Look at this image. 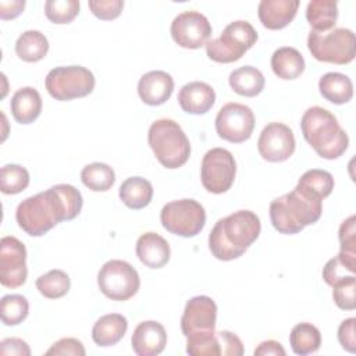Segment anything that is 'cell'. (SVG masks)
Segmentation results:
<instances>
[{"mask_svg": "<svg viewBox=\"0 0 356 356\" xmlns=\"http://www.w3.org/2000/svg\"><path fill=\"white\" fill-rule=\"evenodd\" d=\"M160 221L163 228L168 232L184 238H192L203 229L206 224V211L204 207L193 199L172 200L163 206Z\"/></svg>", "mask_w": 356, "mask_h": 356, "instance_id": "cell-9", "label": "cell"}, {"mask_svg": "<svg viewBox=\"0 0 356 356\" xmlns=\"http://www.w3.org/2000/svg\"><path fill=\"white\" fill-rule=\"evenodd\" d=\"M44 14L53 24H70L79 14L78 0H47Z\"/></svg>", "mask_w": 356, "mask_h": 356, "instance_id": "cell-37", "label": "cell"}, {"mask_svg": "<svg viewBox=\"0 0 356 356\" xmlns=\"http://www.w3.org/2000/svg\"><path fill=\"white\" fill-rule=\"evenodd\" d=\"M293 131L282 122H270L260 132L257 150L260 156L270 163L288 160L295 152Z\"/></svg>", "mask_w": 356, "mask_h": 356, "instance_id": "cell-16", "label": "cell"}, {"mask_svg": "<svg viewBox=\"0 0 356 356\" xmlns=\"http://www.w3.org/2000/svg\"><path fill=\"white\" fill-rule=\"evenodd\" d=\"M147 140L156 159L165 168L182 167L191 156L189 139L174 120H156L149 128Z\"/></svg>", "mask_w": 356, "mask_h": 356, "instance_id": "cell-5", "label": "cell"}, {"mask_svg": "<svg viewBox=\"0 0 356 356\" xmlns=\"http://www.w3.org/2000/svg\"><path fill=\"white\" fill-rule=\"evenodd\" d=\"M341 250L338 260L343 264L350 274L356 273V217H348L339 227L338 232Z\"/></svg>", "mask_w": 356, "mask_h": 356, "instance_id": "cell-31", "label": "cell"}, {"mask_svg": "<svg viewBox=\"0 0 356 356\" xmlns=\"http://www.w3.org/2000/svg\"><path fill=\"white\" fill-rule=\"evenodd\" d=\"M228 82L235 93L245 97H254L264 89L266 79L256 67L243 65L229 74Z\"/></svg>", "mask_w": 356, "mask_h": 356, "instance_id": "cell-25", "label": "cell"}, {"mask_svg": "<svg viewBox=\"0 0 356 356\" xmlns=\"http://www.w3.org/2000/svg\"><path fill=\"white\" fill-rule=\"evenodd\" d=\"M217 305L206 295L191 298L181 317V330L186 343L206 341L216 335Z\"/></svg>", "mask_w": 356, "mask_h": 356, "instance_id": "cell-10", "label": "cell"}, {"mask_svg": "<svg viewBox=\"0 0 356 356\" xmlns=\"http://www.w3.org/2000/svg\"><path fill=\"white\" fill-rule=\"evenodd\" d=\"M254 356H285L286 352L282 348V345L278 341L268 339L259 343V346L254 349Z\"/></svg>", "mask_w": 356, "mask_h": 356, "instance_id": "cell-45", "label": "cell"}, {"mask_svg": "<svg viewBox=\"0 0 356 356\" xmlns=\"http://www.w3.org/2000/svg\"><path fill=\"white\" fill-rule=\"evenodd\" d=\"M128 330L127 318L120 313L102 316L92 328V339L99 346H113L118 343Z\"/></svg>", "mask_w": 356, "mask_h": 356, "instance_id": "cell-23", "label": "cell"}, {"mask_svg": "<svg viewBox=\"0 0 356 356\" xmlns=\"http://www.w3.org/2000/svg\"><path fill=\"white\" fill-rule=\"evenodd\" d=\"M318 89L321 96L334 104H345L353 96L350 78L341 72L324 74L318 81Z\"/></svg>", "mask_w": 356, "mask_h": 356, "instance_id": "cell-26", "label": "cell"}, {"mask_svg": "<svg viewBox=\"0 0 356 356\" xmlns=\"http://www.w3.org/2000/svg\"><path fill=\"white\" fill-rule=\"evenodd\" d=\"M29 185V172L19 164H7L0 171V189L6 195H17Z\"/></svg>", "mask_w": 356, "mask_h": 356, "instance_id": "cell-35", "label": "cell"}, {"mask_svg": "<svg viewBox=\"0 0 356 356\" xmlns=\"http://www.w3.org/2000/svg\"><path fill=\"white\" fill-rule=\"evenodd\" d=\"M216 102L214 89L202 81H193L184 85L178 93V103L188 114H204Z\"/></svg>", "mask_w": 356, "mask_h": 356, "instance_id": "cell-20", "label": "cell"}, {"mask_svg": "<svg viewBox=\"0 0 356 356\" xmlns=\"http://www.w3.org/2000/svg\"><path fill=\"white\" fill-rule=\"evenodd\" d=\"M300 129L306 142L323 159H338L348 149V134L327 108L320 106L309 107L302 115Z\"/></svg>", "mask_w": 356, "mask_h": 356, "instance_id": "cell-4", "label": "cell"}, {"mask_svg": "<svg viewBox=\"0 0 356 356\" xmlns=\"http://www.w3.org/2000/svg\"><path fill=\"white\" fill-rule=\"evenodd\" d=\"M257 40V32L248 21H234L228 24L222 33L206 43V53L216 63L238 61Z\"/></svg>", "mask_w": 356, "mask_h": 356, "instance_id": "cell-7", "label": "cell"}, {"mask_svg": "<svg viewBox=\"0 0 356 356\" xmlns=\"http://www.w3.org/2000/svg\"><path fill=\"white\" fill-rule=\"evenodd\" d=\"M289 343L293 353L305 356L320 349L321 334L317 327L310 323L296 324L289 334Z\"/></svg>", "mask_w": 356, "mask_h": 356, "instance_id": "cell-30", "label": "cell"}, {"mask_svg": "<svg viewBox=\"0 0 356 356\" xmlns=\"http://www.w3.org/2000/svg\"><path fill=\"white\" fill-rule=\"evenodd\" d=\"M260 229V220L253 211L238 210L214 224L209 235V249L218 260L238 259L259 238Z\"/></svg>", "mask_w": 356, "mask_h": 356, "instance_id": "cell-2", "label": "cell"}, {"mask_svg": "<svg viewBox=\"0 0 356 356\" xmlns=\"http://www.w3.org/2000/svg\"><path fill=\"white\" fill-rule=\"evenodd\" d=\"M355 327H356V318L349 317V318L343 320L339 324V328H338V341H339L341 346L345 350L350 352V353L356 352V331H355Z\"/></svg>", "mask_w": 356, "mask_h": 356, "instance_id": "cell-42", "label": "cell"}, {"mask_svg": "<svg viewBox=\"0 0 356 356\" xmlns=\"http://www.w3.org/2000/svg\"><path fill=\"white\" fill-rule=\"evenodd\" d=\"M95 75L82 65L56 67L49 71L44 86L49 95L60 102H68L90 95L95 89Z\"/></svg>", "mask_w": 356, "mask_h": 356, "instance_id": "cell-8", "label": "cell"}, {"mask_svg": "<svg viewBox=\"0 0 356 356\" xmlns=\"http://www.w3.org/2000/svg\"><path fill=\"white\" fill-rule=\"evenodd\" d=\"M254 129V114L250 107L241 103L224 104L216 117V131L218 136L231 143L248 140Z\"/></svg>", "mask_w": 356, "mask_h": 356, "instance_id": "cell-13", "label": "cell"}, {"mask_svg": "<svg viewBox=\"0 0 356 356\" xmlns=\"http://www.w3.org/2000/svg\"><path fill=\"white\" fill-rule=\"evenodd\" d=\"M1 356H29L31 349L21 338H6L0 342Z\"/></svg>", "mask_w": 356, "mask_h": 356, "instance_id": "cell-44", "label": "cell"}, {"mask_svg": "<svg viewBox=\"0 0 356 356\" xmlns=\"http://www.w3.org/2000/svg\"><path fill=\"white\" fill-rule=\"evenodd\" d=\"M118 195L127 207L140 210L152 202L153 186L142 177H129L121 184Z\"/></svg>", "mask_w": 356, "mask_h": 356, "instance_id": "cell-27", "label": "cell"}, {"mask_svg": "<svg viewBox=\"0 0 356 356\" xmlns=\"http://www.w3.org/2000/svg\"><path fill=\"white\" fill-rule=\"evenodd\" d=\"M131 345L138 356H156L167 345V332L157 321H142L134 330Z\"/></svg>", "mask_w": 356, "mask_h": 356, "instance_id": "cell-17", "label": "cell"}, {"mask_svg": "<svg viewBox=\"0 0 356 356\" xmlns=\"http://www.w3.org/2000/svg\"><path fill=\"white\" fill-rule=\"evenodd\" d=\"M14 120L19 124L33 122L42 111V97L39 92L31 86L18 89L10 102Z\"/></svg>", "mask_w": 356, "mask_h": 356, "instance_id": "cell-22", "label": "cell"}, {"mask_svg": "<svg viewBox=\"0 0 356 356\" xmlns=\"http://www.w3.org/2000/svg\"><path fill=\"white\" fill-rule=\"evenodd\" d=\"M97 285L104 296L124 302L131 299L140 286L138 271L124 260H108L97 274Z\"/></svg>", "mask_w": 356, "mask_h": 356, "instance_id": "cell-11", "label": "cell"}, {"mask_svg": "<svg viewBox=\"0 0 356 356\" xmlns=\"http://www.w3.org/2000/svg\"><path fill=\"white\" fill-rule=\"evenodd\" d=\"M338 18V4L334 0H312L306 7V19L317 32L334 28Z\"/></svg>", "mask_w": 356, "mask_h": 356, "instance_id": "cell-28", "label": "cell"}, {"mask_svg": "<svg viewBox=\"0 0 356 356\" xmlns=\"http://www.w3.org/2000/svg\"><path fill=\"white\" fill-rule=\"evenodd\" d=\"M136 256L149 268H161L170 260L168 242L156 232H145L136 241Z\"/></svg>", "mask_w": 356, "mask_h": 356, "instance_id": "cell-21", "label": "cell"}, {"mask_svg": "<svg viewBox=\"0 0 356 356\" xmlns=\"http://www.w3.org/2000/svg\"><path fill=\"white\" fill-rule=\"evenodd\" d=\"M299 8V0H261L257 15L264 28L278 31L292 22Z\"/></svg>", "mask_w": 356, "mask_h": 356, "instance_id": "cell-19", "label": "cell"}, {"mask_svg": "<svg viewBox=\"0 0 356 356\" xmlns=\"http://www.w3.org/2000/svg\"><path fill=\"white\" fill-rule=\"evenodd\" d=\"M220 349L222 356H242L243 355V345L238 335H235L231 331H220L216 332Z\"/></svg>", "mask_w": 356, "mask_h": 356, "instance_id": "cell-41", "label": "cell"}, {"mask_svg": "<svg viewBox=\"0 0 356 356\" xmlns=\"http://www.w3.org/2000/svg\"><path fill=\"white\" fill-rule=\"evenodd\" d=\"M92 14L103 21H110L117 18L122 8L124 1L121 0H90L88 3Z\"/></svg>", "mask_w": 356, "mask_h": 356, "instance_id": "cell-39", "label": "cell"}, {"mask_svg": "<svg viewBox=\"0 0 356 356\" xmlns=\"http://www.w3.org/2000/svg\"><path fill=\"white\" fill-rule=\"evenodd\" d=\"M40 295L47 299H58L68 293L71 280L63 270H50L42 274L35 282Z\"/></svg>", "mask_w": 356, "mask_h": 356, "instance_id": "cell-33", "label": "cell"}, {"mask_svg": "<svg viewBox=\"0 0 356 356\" xmlns=\"http://www.w3.org/2000/svg\"><path fill=\"white\" fill-rule=\"evenodd\" d=\"M174 90V79L165 71H149L138 82V95L149 106L165 103Z\"/></svg>", "mask_w": 356, "mask_h": 356, "instance_id": "cell-18", "label": "cell"}, {"mask_svg": "<svg viewBox=\"0 0 356 356\" xmlns=\"http://www.w3.org/2000/svg\"><path fill=\"white\" fill-rule=\"evenodd\" d=\"M271 68L281 79H296L305 71V58L295 47L284 46L273 53Z\"/></svg>", "mask_w": 356, "mask_h": 356, "instance_id": "cell-24", "label": "cell"}, {"mask_svg": "<svg viewBox=\"0 0 356 356\" xmlns=\"http://www.w3.org/2000/svg\"><path fill=\"white\" fill-rule=\"evenodd\" d=\"M85 348L82 342L76 338H61L54 342L47 350L46 355H63V356H85Z\"/></svg>", "mask_w": 356, "mask_h": 356, "instance_id": "cell-40", "label": "cell"}, {"mask_svg": "<svg viewBox=\"0 0 356 356\" xmlns=\"http://www.w3.org/2000/svg\"><path fill=\"white\" fill-rule=\"evenodd\" d=\"M171 36L184 49H200L211 36L209 19L199 11H184L171 22Z\"/></svg>", "mask_w": 356, "mask_h": 356, "instance_id": "cell-15", "label": "cell"}, {"mask_svg": "<svg viewBox=\"0 0 356 356\" xmlns=\"http://www.w3.org/2000/svg\"><path fill=\"white\" fill-rule=\"evenodd\" d=\"M332 298L335 305L342 310H355L356 299H355V288L356 278L355 275H348L342 281L337 282L332 286Z\"/></svg>", "mask_w": 356, "mask_h": 356, "instance_id": "cell-38", "label": "cell"}, {"mask_svg": "<svg viewBox=\"0 0 356 356\" xmlns=\"http://www.w3.org/2000/svg\"><path fill=\"white\" fill-rule=\"evenodd\" d=\"M82 204V195L75 186L58 184L22 200L15 210V220L28 235L42 236L58 222L75 218Z\"/></svg>", "mask_w": 356, "mask_h": 356, "instance_id": "cell-1", "label": "cell"}, {"mask_svg": "<svg viewBox=\"0 0 356 356\" xmlns=\"http://www.w3.org/2000/svg\"><path fill=\"white\" fill-rule=\"evenodd\" d=\"M236 163L229 150L213 147L203 156L200 179L206 191L220 195L227 192L235 179Z\"/></svg>", "mask_w": 356, "mask_h": 356, "instance_id": "cell-12", "label": "cell"}, {"mask_svg": "<svg viewBox=\"0 0 356 356\" xmlns=\"http://www.w3.org/2000/svg\"><path fill=\"white\" fill-rule=\"evenodd\" d=\"M82 184L93 192H106L115 182L114 170L104 163H92L81 171Z\"/></svg>", "mask_w": 356, "mask_h": 356, "instance_id": "cell-32", "label": "cell"}, {"mask_svg": "<svg viewBox=\"0 0 356 356\" xmlns=\"http://www.w3.org/2000/svg\"><path fill=\"white\" fill-rule=\"evenodd\" d=\"M29 313V303L22 295H6L0 300V316L6 325H18Z\"/></svg>", "mask_w": 356, "mask_h": 356, "instance_id": "cell-34", "label": "cell"}, {"mask_svg": "<svg viewBox=\"0 0 356 356\" xmlns=\"http://www.w3.org/2000/svg\"><path fill=\"white\" fill-rule=\"evenodd\" d=\"M28 277L26 248L15 236L0 241V282L6 288H19Z\"/></svg>", "mask_w": 356, "mask_h": 356, "instance_id": "cell-14", "label": "cell"}, {"mask_svg": "<svg viewBox=\"0 0 356 356\" xmlns=\"http://www.w3.org/2000/svg\"><path fill=\"white\" fill-rule=\"evenodd\" d=\"M49 51V42L39 31H25L15 42L17 56L26 63H36L44 58Z\"/></svg>", "mask_w": 356, "mask_h": 356, "instance_id": "cell-29", "label": "cell"}, {"mask_svg": "<svg viewBox=\"0 0 356 356\" xmlns=\"http://www.w3.org/2000/svg\"><path fill=\"white\" fill-rule=\"evenodd\" d=\"M323 213V199L302 186L285 193L270 203L273 227L286 235L300 232L306 225L314 224Z\"/></svg>", "mask_w": 356, "mask_h": 356, "instance_id": "cell-3", "label": "cell"}, {"mask_svg": "<svg viewBox=\"0 0 356 356\" xmlns=\"http://www.w3.org/2000/svg\"><path fill=\"white\" fill-rule=\"evenodd\" d=\"M298 186L307 189L309 192L320 196L321 199L327 197L334 189V178L328 171L313 168L306 171L298 181Z\"/></svg>", "mask_w": 356, "mask_h": 356, "instance_id": "cell-36", "label": "cell"}, {"mask_svg": "<svg viewBox=\"0 0 356 356\" xmlns=\"http://www.w3.org/2000/svg\"><path fill=\"white\" fill-rule=\"evenodd\" d=\"M345 271H348V268L343 264H341V261L335 256L325 263V266L323 268V278H324L325 284H328L330 286H334L337 282H339L348 277V275H345ZM350 275H353V274H350Z\"/></svg>", "mask_w": 356, "mask_h": 356, "instance_id": "cell-43", "label": "cell"}, {"mask_svg": "<svg viewBox=\"0 0 356 356\" xmlns=\"http://www.w3.org/2000/svg\"><path fill=\"white\" fill-rule=\"evenodd\" d=\"M24 7H25L24 0L0 1V18L1 19H14L22 13Z\"/></svg>", "mask_w": 356, "mask_h": 356, "instance_id": "cell-46", "label": "cell"}, {"mask_svg": "<svg viewBox=\"0 0 356 356\" xmlns=\"http://www.w3.org/2000/svg\"><path fill=\"white\" fill-rule=\"evenodd\" d=\"M307 49L317 61L345 65L356 56L355 33L348 28H332L325 32L310 31Z\"/></svg>", "mask_w": 356, "mask_h": 356, "instance_id": "cell-6", "label": "cell"}]
</instances>
